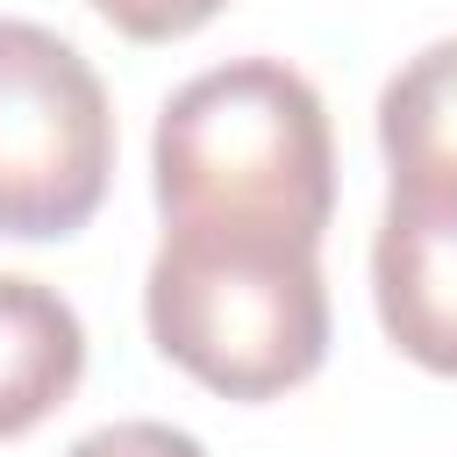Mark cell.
<instances>
[{
	"label": "cell",
	"instance_id": "obj_6",
	"mask_svg": "<svg viewBox=\"0 0 457 457\" xmlns=\"http://www.w3.org/2000/svg\"><path fill=\"white\" fill-rule=\"evenodd\" d=\"M378 150L414 200H457V36L414 50L378 93Z\"/></svg>",
	"mask_w": 457,
	"mask_h": 457
},
{
	"label": "cell",
	"instance_id": "obj_3",
	"mask_svg": "<svg viewBox=\"0 0 457 457\" xmlns=\"http://www.w3.org/2000/svg\"><path fill=\"white\" fill-rule=\"evenodd\" d=\"M114 179V107L100 71L43 21L0 14V236H79Z\"/></svg>",
	"mask_w": 457,
	"mask_h": 457
},
{
	"label": "cell",
	"instance_id": "obj_5",
	"mask_svg": "<svg viewBox=\"0 0 457 457\" xmlns=\"http://www.w3.org/2000/svg\"><path fill=\"white\" fill-rule=\"evenodd\" d=\"M86 378V321L43 286L0 271V443L43 428Z\"/></svg>",
	"mask_w": 457,
	"mask_h": 457
},
{
	"label": "cell",
	"instance_id": "obj_2",
	"mask_svg": "<svg viewBox=\"0 0 457 457\" xmlns=\"http://www.w3.org/2000/svg\"><path fill=\"white\" fill-rule=\"evenodd\" d=\"M143 321L157 357L207 393L278 400L328 357L321 243L164 228L143 278Z\"/></svg>",
	"mask_w": 457,
	"mask_h": 457
},
{
	"label": "cell",
	"instance_id": "obj_4",
	"mask_svg": "<svg viewBox=\"0 0 457 457\" xmlns=\"http://www.w3.org/2000/svg\"><path fill=\"white\" fill-rule=\"evenodd\" d=\"M371 307L400 357L457 378V200L386 193L371 236Z\"/></svg>",
	"mask_w": 457,
	"mask_h": 457
},
{
	"label": "cell",
	"instance_id": "obj_8",
	"mask_svg": "<svg viewBox=\"0 0 457 457\" xmlns=\"http://www.w3.org/2000/svg\"><path fill=\"white\" fill-rule=\"evenodd\" d=\"M64 457H207V443L171 421H107V428L79 436Z\"/></svg>",
	"mask_w": 457,
	"mask_h": 457
},
{
	"label": "cell",
	"instance_id": "obj_1",
	"mask_svg": "<svg viewBox=\"0 0 457 457\" xmlns=\"http://www.w3.org/2000/svg\"><path fill=\"white\" fill-rule=\"evenodd\" d=\"M164 228L321 243L336 214V136L286 57H228L186 79L150 136Z\"/></svg>",
	"mask_w": 457,
	"mask_h": 457
},
{
	"label": "cell",
	"instance_id": "obj_7",
	"mask_svg": "<svg viewBox=\"0 0 457 457\" xmlns=\"http://www.w3.org/2000/svg\"><path fill=\"white\" fill-rule=\"evenodd\" d=\"M100 21H114L129 43H179L193 29H207L228 0H86Z\"/></svg>",
	"mask_w": 457,
	"mask_h": 457
}]
</instances>
